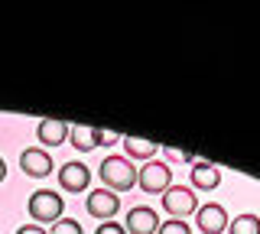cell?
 I'll return each mask as SVG.
<instances>
[{"mask_svg": "<svg viewBox=\"0 0 260 234\" xmlns=\"http://www.w3.org/2000/svg\"><path fill=\"white\" fill-rule=\"evenodd\" d=\"M52 234H85V231H81V224L72 221V218H59V221L52 224Z\"/></svg>", "mask_w": 260, "mask_h": 234, "instance_id": "2e32d148", "label": "cell"}, {"mask_svg": "<svg viewBox=\"0 0 260 234\" xmlns=\"http://www.w3.org/2000/svg\"><path fill=\"white\" fill-rule=\"evenodd\" d=\"M94 234H127L124 224H114V221H101V228H98Z\"/></svg>", "mask_w": 260, "mask_h": 234, "instance_id": "e0dca14e", "label": "cell"}, {"mask_svg": "<svg viewBox=\"0 0 260 234\" xmlns=\"http://www.w3.org/2000/svg\"><path fill=\"white\" fill-rule=\"evenodd\" d=\"M20 166L26 176H36V179H43V176L52 173V156L43 150V147H29L20 153Z\"/></svg>", "mask_w": 260, "mask_h": 234, "instance_id": "52a82bcc", "label": "cell"}, {"mask_svg": "<svg viewBox=\"0 0 260 234\" xmlns=\"http://www.w3.org/2000/svg\"><path fill=\"white\" fill-rule=\"evenodd\" d=\"M120 143H124V150H127V156L130 159H150L153 153L159 150V143H153V140H143V137H120Z\"/></svg>", "mask_w": 260, "mask_h": 234, "instance_id": "7c38bea8", "label": "cell"}, {"mask_svg": "<svg viewBox=\"0 0 260 234\" xmlns=\"http://www.w3.org/2000/svg\"><path fill=\"white\" fill-rule=\"evenodd\" d=\"M69 130H72V127L65 124V120H59V117H46V120H39L36 137H39V143H46V147H59V143L69 140Z\"/></svg>", "mask_w": 260, "mask_h": 234, "instance_id": "30bf717a", "label": "cell"}, {"mask_svg": "<svg viewBox=\"0 0 260 234\" xmlns=\"http://www.w3.org/2000/svg\"><path fill=\"white\" fill-rule=\"evenodd\" d=\"M69 133H72V147L75 150H94L101 143L98 140V130H91V127H72Z\"/></svg>", "mask_w": 260, "mask_h": 234, "instance_id": "4fadbf2b", "label": "cell"}, {"mask_svg": "<svg viewBox=\"0 0 260 234\" xmlns=\"http://www.w3.org/2000/svg\"><path fill=\"white\" fill-rule=\"evenodd\" d=\"M228 234H260V218L257 215H238L228 224Z\"/></svg>", "mask_w": 260, "mask_h": 234, "instance_id": "5bb4252c", "label": "cell"}, {"mask_svg": "<svg viewBox=\"0 0 260 234\" xmlns=\"http://www.w3.org/2000/svg\"><path fill=\"white\" fill-rule=\"evenodd\" d=\"M156 228H159V218H156L153 208L137 205V208L127 212V224H124L127 234H156Z\"/></svg>", "mask_w": 260, "mask_h": 234, "instance_id": "5b68a950", "label": "cell"}, {"mask_svg": "<svg viewBox=\"0 0 260 234\" xmlns=\"http://www.w3.org/2000/svg\"><path fill=\"white\" fill-rule=\"evenodd\" d=\"M62 195L59 192H52V189H39V192H32L29 195V218L32 221H39V228L43 224H52V221H59L62 218Z\"/></svg>", "mask_w": 260, "mask_h": 234, "instance_id": "7a4b0ae2", "label": "cell"}, {"mask_svg": "<svg viewBox=\"0 0 260 234\" xmlns=\"http://www.w3.org/2000/svg\"><path fill=\"white\" fill-rule=\"evenodd\" d=\"M98 176H101L104 189H111V192H124L137 185V169L127 156H108L98 166Z\"/></svg>", "mask_w": 260, "mask_h": 234, "instance_id": "6da1fadb", "label": "cell"}, {"mask_svg": "<svg viewBox=\"0 0 260 234\" xmlns=\"http://www.w3.org/2000/svg\"><path fill=\"white\" fill-rule=\"evenodd\" d=\"M162 208L173 218H185L199 208V198H195V192L185 189V185H169V189L162 192Z\"/></svg>", "mask_w": 260, "mask_h": 234, "instance_id": "277c9868", "label": "cell"}, {"mask_svg": "<svg viewBox=\"0 0 260 234\" xmlns=\"http://www.w3.org/2000/svg\"><path fill=\"white\" fill-rule=\"evenodd\" d=\"M4 179H7V163L0 159V182H4Z\"/></svg>", "mask_w": 260, "mask_h": 234, "instance_id": "d6986e66", "label": "cell"}, {"mask_svg": "<svg viewBox=\"0 0 260 234\" xmlns=\"http://www.w3.org/2000/svg\"><path fill=\"white\" fill-rule=\"evenodd\" d=\"M137 185H140L146 195L166 192L169 185H173V169L166 163H146L143 169H137Z\"/></svg>", "mask_w": 260, "mask_h": 234, "instance_id": "3957f363", "label": "cell"}, {"mask_svg": "<svg viewBox=\"0 0 260 234\" xmlns=\"http://www.w3.org/2000/svg\"><path fill=\"white\" fill-rule=\"evenodd\" d=\"M117 208H120V198L114 195L111 189H94L91 195H88V215H91V218L108 221V218L117 215Z\"/></svg>", "mask_w": 260, "mask_h": 234, "instance_id": "8992f818", "label": "cell"}, {"mask_svg": "<svg viewBox=\"0 0 260 234\" xmlns=\"http://www.w3.org/2000/svg\"><path fill=\"white\" fill-rule=\"evenodd\" d=\"M221 182V169H218L215 163H205V159H195L192 166V185L195 189H215V185Z\"/></svg>", "mask_w": 260, "mask_h": 234, "instance_id": "8fae6325", "label": "cell"}, {"mask_svg": "<svg viewBox=\"0 0 260 234\" xmlns=\"http://www.w3.org/2000/svg\"><path fill=\"white\" fill-rule=\"evenodd\" d=\"M16 234H49V231H46V228H39V224H23V228L16 231Z\"/></svg>", "mask_w": 260, "mask_h": 234, "instance_id": "ac0fdd59", "label": "cell"}, {"mask_svg": "<svg viewBox=\"0 0 260 234\" xmlns=\"http://www.w3.org/2000/svg\"><path fill=\"white\" fill-rule=\"evenodd\" d=\"M88 182H91V173H88L85 163H65L59 169V185L65 192H81L88 189Z\"/></svg>", "mask_w": 260, "mask_h": 234, "instance_id": "9c48e42d", "label": "cell"}, {"mask_svg": "<svg viewBox=\"0 0 260 234\" xmlns=\"http://www.w3.org/2000/svg\"><path fill=\"white\" fill-rule=\"evenodd\" d=\"M156 234H192V231H189V224H185L182 218H173V221H162L156 228Z\"/></svg>", "mask_w": 260, "mask_h": 234, "instance_id": "9a60e30c", "label": "cell"}, {"mask_svg": "<svg viewBox=\"0 0 260 234\" xmlns=\"http://www.w3.org/2000/svg\"><path fill=\"white\" fill-rule=\"evenodd\" d=\"M195 221H199V228L205 231V234H221L228 231V212L221 205H202V208H195Z\"/></svg>", "mask_w": 260, "mask_h": 234, "instance_id": "ba28073f", "label": "cell"}]
</instances>
